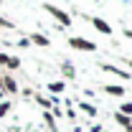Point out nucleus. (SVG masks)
Masks as SVG:
<instances>
[{"label": "nucleus", "instance_id": "1", "mask_svg": "<svg viewBox=\"0 0 132 132\" xmlns=\"http://www.w3.org/2000/svg\"><path fill=\"white\" fill-rule=\"evenodd\" d=\"M69 46L74 51H84V53H94V51H97V43H94V41H86L81 36H71V38H69Z\"/></svg>", "mask_w": 132, "mask_h": 132}, {"label": "nucleus", "instance_id": "2", "mask_svg": "<svg viewBox=\"0 0 132 132\" xmlns=\"http://www.w3.org/2000/svg\"><path fill=\"white\" fill-rule=\"evenodd\" d=\"M43 10H46L48 15H53L56 20H59V23H61V26H64V28H69V26H71V15H69L66 10L56 8V5H51V3H43Z\"/></svg>", "mask_w": 132, "mask_h": 132}, {"label": "nucleus", "instance_id": "3", "mask_svg": "<svg viewBox=\"0 0 132 132\" xmlns=\"http://www.w3.org/2000/svg\"><path fill=\"white\" fill-rule=\"evenodd\" d=\"M0 92H3V94H5V92H8V94H15L18 92V84L13 81V76H8L5 71H0Z\"/></svg>", "mask_w": 132, "mask_h": 132}, {"label": "nucleus", "instance_id": "4", "mask_svg": "<svg viewBox=\"0 0 132 132\" xmlns=\"http://www.w3.org/2000/svg\"><path fill=\"white\" fill-rule=\"evenodd\" d=\"M89 20H92V26H94L99 33H104V36H109V33H112V26H109L104 18H89Z\"/></svg>", "mask_w": 132, "mask_h": 132}, {"label": "nucleus", "instance_id": "5", "mask_svg": "<svg viewBox=\"0 0 132 132\" xmlns=\"http://www.w3.org/2000/svg\"><path fill=\"white\" fill-rule=\"evenodd\" d=\"M99 69H102V71H109V74H117L119 79H130L132 76L130 71H122V69H117V66H112V64H99Z\"/></svg>", "mask_w": 132, "mask_h": 132}, {"label": "nucleus", "instance_id": "6", "mask_svg": "<svg viewBox=\"0 0 132 132\" xmlns=\"http://www.w3.org/2000/svg\"><path fill=\"white\" fill-rule=\"evenodd\" d=\"M0 64L8 66V69H18L20 66V59L18 56H8V53H0Z\"/></svg>", "mask_w": 132, "mask_h": 132}, {"label": "nucleus", "instance_id": "7", "mask_svg": "<svg viewBox=\"0 0 132 132\" xmlns=\"http://www.w3.org/2000/svg\"><path fill=\"white\" fill-rule=\"evenodd\" d=\"M31 43H36V46H41V48H48L51 46V41L43 36V33H31V38H28Z\"/></svg>", "mask_w": 132, "mask_h": 132}, {"label": "nucleus", "instance_id": "8", "mask_svg": "<svg viewBox=\"0 0 132 132\" xmlns=\"http://www.w3.org/2000/svg\"><path fill=\"white\" fill-rule=\"evenodd\" d=\"M102 92H107L109 97H125V92L127 89H122V86H117V84H104V89Z\"/></svg>", "mask_w": 132, "mask_h": 132}, {"label": "nucleus", "instance_id": "9", "mask_svg": "<svg viewBox=\"0 0 132 132\" xmlns=\"http://www.w3.org/2000/svg\"><path fill=\"white\" fill-rule=\"evenodd\" d=\"M61 74H64L69 81H74V79H76V71H74V66L69 64V61H64V64H61Z\"/></svg>", "mask_w": 132, "mask_h": 132}, {"label": "nucleus", "instance_id": "10", "mask_svg": "<svg viewBox=\"0 0 132 132\" xmlns=\"http://www.w3.org/2000/svg\"><path fill=\"white\" fill-rule=\"evenodd\" d=\"M114 122L119 125V127H122V130H125V127H130V125H132V119H130V117H127V114H119V112L114 114Z\"/></svg>", "mask_w": 132, "mask_h": 132}, {"label": "nucleus", "instance_id": "11", "mask_svg": "<svg viewBox=\"0 0 132 132\" xmlns=\"http://www.w3.org/2000/svg\"><path fill=\"white\" fill-rule=\"evenodd\" d=\"M79 109H81L84 114H89V117L97 114V107H94V104H86V102H81V104H79Z\"/></svg>", "mask_w": 132, "mask_h": 132}, {"label": "nucleus", "instance_id": "12", "mask_svg": "<svg viewBox=\"0 0 132 132\" xmlns=\"http://www.w3.org/2000/svg\"><path fill=\"white\" fill-rule=\"evenodd\" d=\"M43 122H46V125H48L51 130L56 132V117L51 114V112H43Z\"/></svg>", "mask_w": 132, "mask_h": 132}, {"label": "nucleus", "instance_id": "13", "mask_svg": "<svg viewBox=\"0 0 132 132\" xmlns=\"http://www.w3.org/2000/svg\"><path fill=\"white\" fill-rule=\"evenodd\" d=\"M119 114L132 117V102H122V104H119Z\"/></svg>", "mask_w": 132, "mask_h": 132}, {"label": "nucleus", "instance_id": "14", "mask_svg": "<svg viewBox=\"0 0 132 132\" xmlns=\"http://www.w3.org/2000/svg\"><path fill=\"white\" fill-rule=\"evenodd\" d=\"M48 89L53 92V94H61V92L66 89V84L64 81H53V84H48Z\"/></svg>", "mask_w": 132, "mask_h": 132}, {"label": "nucleus", "instance_id": "15", "mask_svg": "<svg viewBox=\"0 0 132 132\" xmlns=\"http://www.w3.org/2000/svg\"><path fill=\"white\" fill-rule=\"evenodd\" d=\"M36 102H38L41 107H46V109H51V107H53V102H51V99H46V97H41V94H36Z\"/></svg>", "mask_w": 132, "mask_h": 132}, {"label": "nucleus", "instance_id": "16", "mask_svg": "<svg viewBox=\"0 0 132 132\" xmlns=\"http://www.w3.org/2000/svg\"><path fill=\"white\" fill-rule=\"evenodd\" d=\"M0 28H8V31H15V26H13L10 20H5V18H0Z\"/></svg>", "mask_w": 132, "mask_h": 132}, {"label": "nucleus", "instance_id": "17", "mask_svg": "<svg viewBox=\"0 0 132 132\" xmlns=\"http://www.w3.org/2000/svg\"><path fill=\"white\" fill-rule=\"evenodd\" d=\"M8 112H10V102H3L0 104V117H5Z\"/></svg>", "mask_w": 132, "mask_h": 132}, {"label": "nucleus", "instance_id": "18", "mask_svg": "<svg viewBox=\"0 0 132 132\" xmlns=\"http://www.w3.org/2000/svg\"><path fill=\"white\" fill-rule=\"evenodd\" d=\"M125 38H130V41H132V28H127V31H125Z\"/></svg>", "mask_w": 132, "mask_h": 132}, {"label": "nucleus", "instance_id": "19", "mask_svg": "<svg viewBox=\"0 0 132 132\" xmlns=\"http://www.w3.org/2000/svg\"><path fill=\"white\" fill-rule=\"evenodd\" d=\"M92 132H107V130H104V127H99V125H97V127H92Z\"/></svg>", "mask_w": 132, "mask_h": 132}, {"label": "nucleus", "instance_id": "20", "mask_svg": "<svg viewBox=\"0 0 132 132\" xmlns=\"http://www.w3.org/2000/svg\"><path fill=\"white\" fill-rule=\"evenodd\" d=\"M125 132H132V125H130V127H125Z\"/></svg>", "mask_w": 132, "mask_h": 132}, {"label": "nucleus", "instance_id": "21", "mask_svg": "<svg viewBox=\"0 0 132 132\" xmlns=\"http://www.w3.org/2000/svg\"><path fill=\"white\" fill-rule=\"evenodd\" d=\"M127 66H130V69H132V59H127Z\"/></svg>", "mask_w": 132, "mask_h": 132}]
</instances>
